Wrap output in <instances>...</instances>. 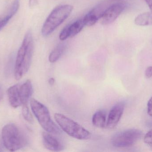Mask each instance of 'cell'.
<instances>
[{
  "label": "cell",
  "instance_id": "cell-1",
  "mask_svg": "<svg viewBox=\"0 0 152 152\" xmlns=\"http://www.w3.org/2000/svg\"><path fill=\"white\" fill-rule=\"evenodd\" d=\"M34 53L32 34L28 31L25 35L22 44L19 49L14 69V76L17 80L20 79L28 71Z\"/></svg>",
  "mask_w": 152,
  "mask_h": 152
},
{
  "label": "cell",
  "instance_id": "cell-2",
  "mask_svg": "<svg viewBox=\"0 0 152 152\" xmlns=\"http://www.w3.org/2000/svg\"><path fill=\"white\" fill-rule=\"evenodd\" d=\"M73 8L70 4L60 5L54 8L43 25L42 29L43 36H47L52 34L69 17Z\"/></svg>",
  "mask_w": 152,
  "mask_h": 152
},
{
  "label": "cell",
  "instance_id": "cell-3",
  "mask_svg": "<svg viewBox=\"0 0 152 152\" xmlns=\"http://www.w3.org/2000/svg\"><path fill=\"white\" fill-rule=\"evenodd\" d=\"M2 138L4 147L10 151L20 150L26 145L27 142L24 133L13 124H8L4 127Z\"/></svg>",
  "mask_w": 152,
  "mask_h": 152
},
{
  "label": "cell",
  "instance_id": "cell-4",
  "mask_svg": "<svg viewBox=\"0 0 152 152\" xmlns=\"http://www.w3.org/2000/svg\"><path fill=\"white\" fill-rule=\"evenodd\" d=\"M30 106L33 113L45 131L52 134H61V130L52 120L50 112L45 105L35 99H32Z\"/></svg>",
  "mask_w": 152,
  "mask_h": 152
},
{
  "label": "cell",
  "instance_id": "cell-5",
  "mask_svg": "<svg viewBox=\"0 0 152 152\" xmlns=\"http://www.w3.org/2000/svg\"><path fill=\"white\" fill-rule=\"evenodd\" d=\"M54 118L61 129L71 137L80 140H87L91 137L89 131L65 115L56 113Z\"/></svg>",
  "mask_w": 152,
  "mask_h": 152
},
{
  "label": "cell",
  "instance_id": "cell-6",
  "mask_svg": "<svg viewBox=\"0 0 152 152\" xmlns=\"http://www.w3.org/2000/svg\"><path fill=\"white\" fill-rule=\"evenodd\" d=\"M142 135V132L137 129H129L118 132L112 137L111 142L116 148L130 147L135 144Z\"/></svg>",
  "mask_w": 152,
  "mask_h": 152
},
{
  "label": "cell",
  "instance_id": "cell-7",
  "mask_svg": "<svg viewBox=\"0 0 152 152\" xmlns=\"http://www.w3.org/2000/svg\"><path fill=\"white\" fill-rule=\"evenodd\" d=\"M126 5L123 3H116L108 7L101 18V23L107 25L114 22L125 10Z\"/></svg>",
  "mask_w": 152,
  "mask_h": 152
},
{
  "label": "cell",
  "instance_id": "cell-8",
  "mask_svg": "<svg viewBox=\"0 0 152 152\" xmlns=\"http://www.w3.org/2000/svg\"><path fill=\"white\" fill-rule=\"evenodd\" d=\"M125 109V104L118 102L111 109L108 116L106 126L110 129H113L118 125L122 117Z\"/></svg>",
  "mask_w": 152,
  "mask_h": 152
},
{
  "label": "cell",
  "instance_id": "cell-9",
  "mask_svg": "<svg viewBox=\"0 0 152 152\" xmlns=\"http://www.w3.org/2000/svg\"><path fill=\"white\" fill-rule=\"evenodd\" d=\"M83 18L77 20L72 24L67 25L62 30L59 35V39L64 41L69 37H73L81 31L85 26Z\"/></svg>",
  "mask_w": 152,
  "mask_h": 152
},
{
  "label": "cell",
  "instance_id": "cell-10",
  "mask_svg": "<svg viewBox=\"0 0 152 152\" xmlns=\"http://www.w3.org/2000/svg\"><path fill=\"white\" fill-rule=\"evenodd\" d=\"M107 8L106 4L102 3L92 9L83 18L85 26H90L95 24L99 19H101Z\"/></svg>",
  "mask_w": 152,
  "mask_h": 152
},
{
  "label": "cell",
  "instance_id": "cell-11",
  "mask_svg": "<svg viewBox=\"0 0 152 152\" xmlns=\"http://www.w3.org/2000/svg\"><path fill=\"white\" fill-rule=\"evenodd\" d=\"M43 143L47 150L53 152L60 151L63 146L60 142L51 134L45 131L42 134Z\"/></svg>",
  "mask_w": 152,
  "mask_h": 152
},
{
  "label": "cell",
  "instance_id": "cell-12",
  "mask_svg": "<svg viewBox=\"0 0 152 152\" xmlns=\"http://www.w3.org/2000/svg\"><path fill=\"white\" fill-rule=\"evenodd\" d=\"M33 93V85L30 80H27L24 84L20 85V97L22 105L27 104Z\"/></svg>",
  "mask_w": 152,
  "mask_h": 152
},
{
  "label": "cell",
  "instance_id": "cell-13",
  "mask_svg": "<svg viewBox=\"0 0 152 152\" xmlns=\"http://www.w3.org/2000/svg\"><path fill=\"white\" fill-rule=\"evenodd\" d=\"M20 85L17 84L10 87L7 92L9 102L11 106L14 108H18L22 105L20 98Z\"/></svg>",
  "mask_w": 152,
  "mask_h": 152
},
{
  "label": "cell",
  "instance_id": "cell-14",
  "mask_svg": "<svg viewBox=\"0 0 152 152\" xmlns=\"http://www.w3.org/2000/svg\"><path fill=\"white\" fill-rule=\"evenodd\" d=\"M92 123L94 126L99 128H104L106 125V115L103 111L96 112L92 117Z\"/></svg>",
  "mask_w": 152,
  "mask_h": 152
},
{
  "label": "cell",
  "instance_id": "cell-15",
  "mask_svg": "<svg viewBox=\"0 0 152 152\" xmlns=\"http://www.w3.org/2000/svg\"><path fill=\"white\" fill-rule=\"evenodd\" d=\"M136 25L139 26H147L152 25V13L145 12L139 14L135 19Z\"/></svg>",
  "mask_w": 152,
  "mask_h": 152
},
{
  "label": "cell",
  "instance_id": "cell-16",
  "mask_svg": "<svg viewBox=\"0 0 152 152\" xmlns=\"http://www.w3.org/2000/svg\"><path fill=\"white\" fill-rule=\"evenodd\" d=\"M66 45L64 44H60L56 46L49 55V61L52 63L56 62L66 50Z\"/></svg>",
  "mask_w": 152,
  "mask_h": 152
},
{
  "label": "cell",
  "instance_id": "cell-17",
  "mask_svg": "<svg viewBox=\"0 0 152 152\" xmlns=\"http://www.w3.org/2000/svg\"><path fill=\"white\" fill-rule=\"evenodd\" d=\"M22 115L24 119L29 123H32L34 121L33 116L29 111L27 104L22 105Z\"/></svg>",
  "mask_w": 152,
  "mask_h": 152
},
{
  "label": "cell",
  "instance_id": "cell-18",
  "mask_svg": "<svg viewBox=\"0 0 152 152\" xmlns=\"http://www.w3.org/2000/svg\"><path fill=\"white\" fill-rule=\"evenodd\" d=\"M13 17L12 15L9 13L6 17H4V18L1 19L0 18V30H1L3 28L5 25L8 23L9 21Z\"/></svg>",
  "mask_w": 152,
  "mask_h": 152
},
{
  "label": "cell",
  "instance_id": "cell-19",
  "mask_svg": "<svg viewBox=\"0 0 152 152\" xmlns=\"http://www.w3.org/2000/svg\"><path fill=\"white\" fill-rule=\"evenodd\" d=\"M144 141L146 144L152 146V129L150 130L145 136Z\"/></svg>",
  "mask_w": 152,
  "mask_h": 152
},
{
  "label": "cell",
  "instance_id": "cell-20",
  "mask_svg": "<svg viewBox=\"0 0 152 152\" xmlns=\"http://www.w3.org/2000/svg\"><path fill=\"white\" fill-rule=\"evenodd\" d=\"M20 6L19 0H15L14 3L12 6L11 9L10 14L12 15V16L15 15L16 12L18 11Z\"/></svg>",
  "mask_w": 152,
  "mask_h": 152
},
{
  "label": "cell",
  "instance_id": "cell-21",
  "mask_svg": "<svg viewBox=\"0 0 152 152\" xmlns=\"http://www.w3.org/2000/svg\"><path fill=\"white\" fill-rule=\"evenodd\" d=\"M147 112L150 116L152 117V96L147 103Z\"/></svg>",
  "mask_w": 152,
  "mask_h": 152
},
{
  "label": "cell",
  "instance_id": "cell-22",
  "mask_svg": "<svg viewBox=\"0 0 152 152\" xmlns=\"http://www.w3.org/2000/svg\"><path fill=\"white\" fill-rule=\"evenodd\" d=\"M145 76L147 78H151L152 77V66L148 67L145 70Z\"/></svg>",
  "mask_w": 152,
  "mask_h": 152
},
{
  "label": "cell",
  "instance_id": "cell-23",
  "mask_svg": "<svg viewBox=\"0 0 152 152\" xmlns=\"http://www.w3.org/2000/svg\"><path fill=\"white\" fill-rule=\"evenodd\" d=\"M152 13V0H144Z\"/></svg>",
  "mask_w": 152,
  "mask_h": 152
},
{
  "label": "cell",
  "instance_id": "cell-24",
  "mask_svg": "<svg viewBox=\"0 0 152 152\" xmlns=\"http://www.w3.org/2000/svg\"><path fill=\"white\" fill-rule=\"evenodd\" d=\"M37 0H29V6L33 7L37 3Z\"/></svg>",
  "mask_w": 152,
  "mask_h": 152
},
{
  "label": "cell",
  "instance_id": "cell-25",
  "mask_svg": "<svg viewBox=\"0 0 152 152\" xmlns=\"http://www.w3.org/2000/svg\"><path fill=\"white\" fill-rule=\"evenodd\" d=\"M48 82H49V84H50L51 85H53L54 84V82H55V79L53 78H51L50 79H49V81H48Z\"/></svg>",
  "mask_w": 152,
  "mask_h": 152
},
{
  "label": "cell",
  "instance_id": "cell-26",
  "mask_svg": "<svg viewBox=\"0 0 152 152\" xmlns=\"http://www.w3.org/2000/svg\"><path fill=\"white\" fill-rule=\"evenodd\" d=\"M3 97V92L2 90V87L0 85V101L1 100Z\"/></svg>",
  "mask_w": 152,
  "mask_h": 152
},
{
  "label": "cell",
  "instance_id": "cell-27",
  "mask_svg": "<svg viewBox=\"0 0 152 152\" xmlns=\"http://www.w3.org/2000/svg\"><path fill=\"white\" fill-rule=\"evenodd\" d=\"M149 124V126H150L152 127V122H151V123H150V124Z\"/></svg>",
  "mask_w": 152,
  "mask_h": 152
}]
</instances>
